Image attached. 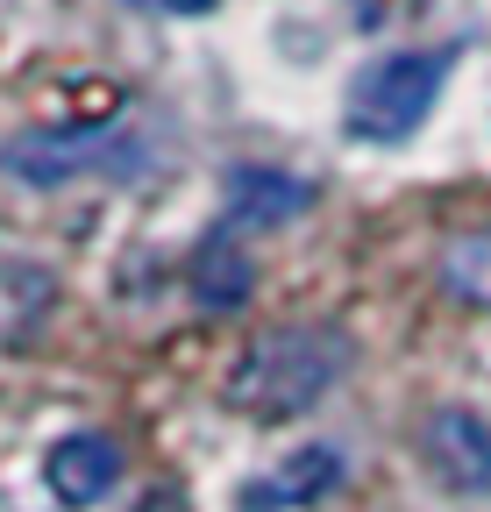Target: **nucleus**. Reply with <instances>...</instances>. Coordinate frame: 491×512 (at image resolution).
<instances>
[{
	"label": "nucleus",
	"instance_id": "5",
	"mask_svg": "<svg viewBox=\"0 0 491 512\" xmlns=\"http://www.w3.org/2000/svg\"><path fill=\"white\" fill-rule=\"evenodd\" d=\"M50 491L65 498V505H100L121 477V448L107 434H72V441H57L50 448V463H43Z\"/></svg>",
	"mask_w": 491,
	"mask_h": 512
},
{
	"label": "nucleus",
	"instance_id": "9",
	"mask_svg": "<svg viewBox=\"0 0 491 512\" xmlns=\"http://www.w3.org/2000/svg\"><path fill=\"white\" fill-rule=\"evenodd\" d=\"M335 477H342V456H335V448H306V456L285 470V498H292V505H306V498H321Z\"/></svg>",
	"mask_w": 491,
	"mask_h": 512
},
{
	"label": "nucleus",
	"instance_id": "8",
	"mask_svg": "<svg viewBox=\"0 0 491 512\" xmlns=\"http://www.w3.org/2000/svg\"><path fill=\"white\" fill-rule=\"evenodd\" d=\"M442 285H449L456 299H470V306H491V228L456 235V242L442 249Z\"/></svg>",
	"mask_w": 491,
	"mask_h": 512
},
{
	"label": "nucleus",
	"instance_id": "2",
	"mask_svg": "<svg viewBox=\"0 0 491 512\" xmlns=\"http://www.w3.org/2000/svg\"><path fill=\"white\" fill-rule=\"evenodd\" d=\"M449 64H456V50H392V57H378L371 72L349 86V128L363 143L413 136V128L427 121V107H435Z\"/></svg>",
	"mask_w": 491,
	"mask_h": 512
},
{
	"label": "nucleus",
	"instance_id": "7",
	"mask_svg": "<svg viewBox=\"0 0 491 512\" xmlns=\"http://www.w3.org/2000/svg\"><path fill=\"white\" fill-rule=\"evenodd\" d=\"M314 192H306V178H285V171H257V164H242L235 178H228V214L242 221V228H278V221H292Z\"/></svg>",
	"mask_w": 491,
	"mask_h": 512
},
{
	"label": "nucleus",
	"instance_id": "1",
	"mask_svg": "<svg viewBox=\"0 0 491 512\" xmlns=\"http://www.w3.org/2000/svg\"><path fill=\"white\" fill-rule=\"evenodd\" d=\"M342 370H349V342L335 328H278L235 363L228 399L257 420H292L306 406H321Z\"/></svg>",
	"mask_w": 491,
	"mask_h": 512
},
{
	"label": "nucleus",
	"instance_id": "10",
	"mask_svg": "<svg viewBox=\"0 0 491 512\" xmlns=\"http://www.w3.org/2000/svg\"><path fill=\"white\" fill-rule=\"evenodd\" d=\"M207 271H242V264H235V256H207ZM242 292H250V278H200V299H207V306H214V299L235 306Z\"/></svg>",
	"mask_w": 491,
	"mask_h": 512
},
{
	"label": "nucleus",
	"instance_id": "4",
	"mask_svg": "<svg viewBox=\"0 0 491 512\" xmlns=\"http://www.w3.org/2000/svg\"><path fill=\"white\" fill-rule=\"evenodd\" d=\"M420 448H427V463H435V477L449 491H463V498L491 491V420H477L470 406H442L427 420Z\"/></svg>",
	"mask_w": 491,
	"mask_h": 512
},
{
	"label": "nucleus",
	"instance_id": "6",
	"mask_svg": "<svg viewBox=\"0 0 491 512\" xmlns=\"http://www.w3.org/2000/svg\"><path fill=\"white\" fill-rule=\"evenodd\" d=\"M57 306V278L29 256H0V349H22L36 342V328Z\"/></svg>",
	"mask_w": 491,
	"mask_h": 512
},
{
	"label": "nucleus",
	"instance_id": "3",
	"mask_svg": "<svg viewBox=\"0 0 491 512\" xmlns=\"http://www.w3.org/2000/svg\"><path fill=\"white\" fill-rule=\"evenodd\" d=\"M136 143L107 136V128H29V136L8 143V164L22 185H65V178H86V171H114Z\"/></svg>",
	"mask_w": 491,
	"mask_h": 512
}]
</instances>
